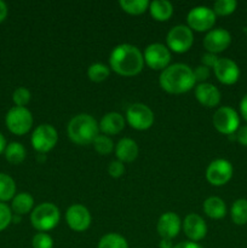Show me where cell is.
Returning a JSON list of instances; mask_svg holds the SVG:
<instances>
[{"mask_svg":"<svg viewBox=\"0 0 247 248\" xmlns=\"http://www.w3.org/2000/svg\"><path fill=\"white\" fill-rule=\"evenodd\" d=\"M111 69L123 77L139 74L144 65V57L139 48L131 44H120L111 51L109 57Z\"/></svg>","mask_w":247,"mask_h":248,"instance_id":"6da1fadb","label":"cell"},{"mask_svg":"<svg viewBox=\"0 0 247 248\" xmlns=\"http://www.w3.org/2000/svg\"><path fill=\"white\" fill-rule=\"evenodd\" d=\"M160 86L169 93L179 94L188 92L195 85L194 72L184 63L170 64L161 72L159 78Z\"/></svg>","mask_w":247,"mask_h":248,"instance_id":"7a4b0ae2","label":"cell"},{"mask_svg":"<svg viewBox=\"0 0 247 248\" xmlns=\"http://www.w3.org/2000/svg\"><path fill=\"white\" fill-rule=\"evenodd\" d=\"M68 136L75 144L87 145L93 143L99 135L98 123L90 114L75 115L68 124Z\"/></svg>","mask_w":247,"mask_h":248,"instance_id":"3957f363","label":"cell"},{"mask_svg":"<svg viewBox=\"0 0 247 248\" xmlns=\"http://www.w3.org/2000/svg\"><path fill=\"white\" fill-rule=\"evenodd\" d=\"M61 218L60 210L51 202H43L34 207L31 213V225L38 232H46L52 230L58 224Z\"/></svg>","mask_w":247,"mask_h":248,"instance_id":"277c9868","label":"cell"},{"mask_svg":"<svg viewBox=\"0 0 247 248\" xmlns=\"http://www.w3.org/2000/svg\"><path fill=\"white\" fill-rule=\"evenodd\" d=\"M7 130L16 136H23L33 126V115L26 107H12L5 116Z\"/></svg>","mask_w":247,"mask_h":248,"instance_id":"5b68a950","label":"cell"},{"mask_svg":"<svg viewBox=\"0 0 247 248\" xmlns=\"http://www.w3.org/2000/svg\"><path fill=\"white\" fill-rule=\"evenodd\" d=\"M213 126L223 135H234L240 127L239 114L230 107H220L216 110L212 118Z\"/></svg>","mask_w":247,"mask_h":248,"instance_id":"8992f818","label":"cell"},{"mask_svg":"<svg viewBox=\"0 0 247 248\" xmlns=\"http://www.w3.org/2000/svg\"><path fill=\"white\" fill-rule=\"evenodd\" d=\"M31 140L34 150L40 154H45L52 150L57 144L58 133L50 124H41L34 130Z\"/></svg>","mask_w":247,"mask_h":248,"instance_id":"52a82bcc","label":"cell"},{"mask_svg":"<svg viewBox=\"0 0 247 248\" xmlns=\"http://www.w3.org/2000/svg\"><path fill=\"white\" fill-rule=\"evenodd\" d=\"M126 120L128 125L138 131L148 130L154 124V113L143 103H133L126 110Z\"/></svg>","mask_w":247,"mask_h":248,"instance_id":"ba28073f","label":"cell"},{"mask_svg":"<svg viewBox=\"0 0 247 248\" xmlns=\"http://www.w3.org/2000/svg\"><path fill=\"white\" fill-rule=\"evenodd\" d=\"M166 41L169 50L177 53L186 52L194 43L193 31L188 26H183V24L174 26L167 33Z\"/></svg>","mask_w":247,"mask_h":248,"instance_id":"9c48e42d","label":"cell"},{"mask_svg":"<svg viewBox=\"0 0 247 248\" xmlns=\"http://www.w3.org/2000/svg\"><path fill=\"white\" fill-rule=\"evenodd\" d=\"M232 162L225 159H216L206 169V179L215 186H222L232 179Z\"/></svg>","mask_w":247,"mask_h":248,"instance_id":"30bf717a","label":"cell"},{"mask_svg":"<svg viewBox=\"0 0 247 248\" xmlns=\"http://www.w3.org/2000/svg\"><path fill=\"white\" fill-rule=\"evenodd\" d=\"M186 22L191 31H207L215 26L216 14L207 6H196L188 12Z\"/></svg>","mask_w":247,"mask_h":248,"instance_id":"8fae6325","label":"cell"},{"mask_svg":"<svg viewBox=\"0 0 247 248\" xmlns=\"http://www.w3.org/2000/svg\"><path fill=\"white\" fill-rule=\"evenodd\" d=\"M144 62L154 70H164L171 62V52L169 47L160 43L150 44L144 50Z\"/></svg>","mask_w":247,"mask_h":248,"instance_id":"7c38bea8","label":"cell"},{"mask_svg":"<svg viewBox=\"0 0 247 248\" xmlns=\"http://www.w3.org/2000/svg\"><path fill=\"white\" fill-rule=\"evenodd\" d=\"M65 220L68 227L74 232H85L91 224V213L85 206L75 203L67 210Z\"/></svg>","mask_w":247,"mask_h":248,"instance_id":"4fadbf2b","label":"cell"},{"mask_svg":"<svg viewBox=\"0 0 247 248\" xmlns=\"http://www.w3.org/2000/svg\"><path fill=\"white\" fill-rule=\"evenodd\" d=\"M230 44H232V35L224 28L212 29L203 38V46L207 52L215 53V55L227 50Z\"/></svg>","mask_w":247,"mask_h":248,"instance_id":"5bb4252c","label":"cell"},{"mask_svg":"<svg viewBox=\"0 0 247 248\" xmlns=\"http://www.w3.org/2000/svg\"><path fill=\"white\" fill-rule=\"evenodd\" d=\"M216 78L224 85H234L240 78V68L230 58H219L213 67Z\"/></svg>","mask_w":247,"mask_h":248,"instance_id":"9a60e30c","label":"cell"},{"mask_svg":"<svg viewBox=\"0 0 247 248\" xmlns=\"http://www.w3.org/2000/svg\"><path fill=\"white\" fill-rule=\"evenodd\" d=\"M183 232L190 241L196 242L202 240L207 234V225L203 218L196 213H190L184 218Z\"/></svg>","mask_w":247,"mask_h":248,"instance_id":"2e32d148","label":"cell"},{"mask_svg":"<svg viewBox=\"0 0 247 248\" xmlns=\"http://www.w3.org/2000/svg\"><path fill=\"white\" fill-rule=\"evenodd\" d=\"M182 222L181 218L174 212H166L159 218L157 220V232L161 236V239L172 240L178 236L181 232Z\"/></svg>","mask_w":247,"mask_h":248,"instance_id":"e0dca14e","label":"cell"},{"mask_svg":"<svg viewBox=\"0 0 247 248\" xmlns=\"http://www.w3.org/2000/svg\"><path fill=\"white\" fill-rule=\"evenodd\" d=\"M195 97L202 106L213 108L220 102V91L210 82H201L195 87Z\"/></svg>","mask_w":247,"mask_h":248,"instance_id":"ac0fdd59","label":"cell"},{"mask_svg":"<svg viewBox=\"0 0 247 248\" xmlns=\"http://www.w3.org/2000/svg\"><path fill=\"white\" fill-rule=\"evenodd\" d=\"M98 126L99 131H102L103 135H118L125 127V119L120 113L110 111L101 119Z\"/></svg>","mask_w":247,"mask_h":248,"instance_id":"d6986e66","label":"cell"},{"mask_svg":"<svg viewBox=\"0 0 247 248\" xmlns=\"http://www.w3.org/2000/svg\"><path fill=\"white\" fill-rule=\"evenodd\" d=\"M115 155L119 161L132 162L138 156V145L131 138H123L115 145Z\"/></svg>","mask_w":247,"mask_h":248,"instance_id":"ffe728a7","label":"cell"},{"mask_svg":"<svg viewBox=\"0 0 247 248\" xmlns=\"http://www.w3.org/2000/svg\"><path fill=\"white\" fill-rule=\"evenodd\" d=\"M203 212L212 219H222L227 215V205L218 196H211L203 202Z\"/></svg>","mask_w":247,"mask_h":248,"instance_id":"44dd1931","label":"cell"},{"mask_svg":"<svg viewBox=\"0 0 247 248\" xmlns=\"http://www.w3.org/2000/svg\"><path fill=\"white\" fill-rule=\"evenodd\" d=\"M11 210L15 215L23 216L34 210V199L29 193H19L12 199Z\"/></svg>","mask_w":247,"mask_h":248,"instance_id":"7402d4cb","label":"cell"},{"mask_svg":"<svg viewBox=\"0 0 247 248\" xmlns=\"http://www.w3.org/2000/svg\"><path fill=\"white\" fill-rule=\"evenodd\" d=\"M150 15L156 21H167L173 14V6L169 0H154L149 5Z\"/></svg>","mask_w":247,"mask_h":248,"instance_id":"603a6c76","label":"cell"},{"mask_svg":"<svg viewBox=\"0 0 247 248\" xmlns=\"http://www.w3.org/2000/svg\"><path fill=\"white\" fill-rule=\"evenodd\" d=\"M5 157L11 165H19L26 159V148L18 142H11L5 148Z\"/></svg>","mask_w":247,"mask_h":248,"instance_id":"cb8c5ba5","label":"cell"},{"mask_svg":"<svg viewBox=\"0 0 247 248\" xmlns=\"http://www.w3.org/2000/svg\"><path fill=\"white\" fill-rule=\"evenodd\" d=\"M16 195V183L9 174L0 172V202L12 200Z\"/></svg>","mask_w":247,"mask_h":248,"instance_id":"d4e9b609","label":"cell"},{"mask_svg":"<svg viewBox=\"0 0 247 248\" xmlns=\"http://www.w3.org/2000/svg\"><path fill=\"white\" fill-rule=\"evenodd\" d=\"M232 222L236 225L247 224V200L246 199H237L234 201L230 210Z\"/></svg>","mask_w":247,"mask_h":248,"instance_id":"484cf974","label":"cell"},{"mask_svg":"<svg viewBox=\"0 0 247 248\" xmlns=\"http://www.w3.org/2000/svg\"><path fill=\"white\" fill-rule=\"evenodd\" d=\"M119 5L127 14L140 15L149 9L150 2L148 0H120Z\"/></svg>","mask_w":247,"mask_h":248,"instance_id":"4316f807","label":"cell"},{"mask_svg":"<svg viewBox=\"0 0 247 248\" xmlns=\"http://www.w3.org/2000/svg\"><path fill=\"white\" fill-rule=\"evenodd\" d=\"M98 248H128V244L124 236L116 232H109L101 237Z\"/></svg>","mask_w":247,"mask_h":248,"instance_id":"83f0119b","label":"cell"},{"mask_svg":"<svg viewBox=\"0 0 247 248\" xmlns=\"http://www.w3.org/2000/svg\"><path fill=\"white\" fill-rule=\"evenodd\" d=\"M110 74V70L103 63H93L87 69V77L93 82H102Z\"/></svg>","mask_w":247,"mask_h":248,"instance_id":"f1b7e54d","label":"cell"},{"mask_svg":"<svg viewBox=\"0 0 247 248\" xmlns=\"http://www.w3.org/2000/svg\"><path fill=\"white\" fill-rule=\"evenodd\" d=\"M93 148L98 154L101 155H108L114 150V143L108 136L106 135H98L96 140H93Z\"/></svg>","mask_w":247,"mask_h":248,"instance_id":"f546056e","label":"cell"},{"mask_svg":"<svg viewBox=\"0 0 247 248\" xmlns=\"http://www.w3.org/2000/svg\"><path fill=\"white\" fill-rule=\"evenodd\" d=\"M237 2L235 0H217L213 5V12L216 16H228L236 10Z\"/></svg>","mask_w":247,"mask_h":248,"instance_id":"4dcf8cb0","label":"cell"},{"mask_svg":"<svg viewBox=\"0 0 247 248\" xmlns=\"http://www.w3.org/2000/svg\"><path fill=\"white\" fill-rule=\"evenodd\" d=\"M31 91L26 87H17L12 93V101L16 107H26L31 102Z\"/></svg>","mask_w":247,"mask_h":248,"instance_id":"1f68e13d","label":"cell"},{"mask_svg":"<svg viewBox=\"0 0 247 248\" xmlns=\"http://www.w3.org/2000/svg\"><path fill=\"white\" fill-rule=\"evenodd\" d=\"M33 248H53V240L46 232H38L31 240Z\"/></svg>","mask_w":247,"mask_h":248,"instance_id":"d6a6232c","label":"cell"},{"mask_svg":"<svg viewBox=\"0 0 247 248\" xmlns=\"http://www.w3.org/2000/svg\"><path fill=\"white\" fill-rule=\"evenodd\" d=\"M12 211L6 203L0 202V232L6 229L12 222Z\"/></svg>","mask_w":247,"mask_h":248,"instance_id":"836d02e7","label":"cell"},{"mask_svg":"<svg viewBox=\"0 0 247 248\" xmlns=\"http://www.w3.org/2000/svg\"><path fill=\"white\" fill-rule=\"evenodd\" d=\"M108 172L113 178H119V177L123 176L125 173V166H124V162L115 160V161H111L109 164Z\"/></svg>","mask_w":247,"mask_h":248,"instance_id":"e575fe53","label":"cell"},{"mask_svg":"<svg viewBox=\"0 0 247 248\" xmlns=\"http://www.w3.org/2000/svg\"><path fill=\"white\" fill-rule=\"evenodd\" d=\"M194 72V78H195V81H199L201 84V82H205L206 80L208 79V77H210V68L205 67V65H199V67H196L195 69L193 70Z\"/></svg>","mask_w":247,"mask_h":248,"instance_id":"d590c367","label":"cell"},{"mask_svg":"<svg viewBox=\"0 0 247 248\" xmlns=\"http://www.w3.org/2000/svg\"><path fill=\"white\" fill-rule=\"evenodd\" d=\"M219 58L217 57V55L215 53H211V52H206L203 53L202 57H201V62H202V65L207 68H213L216 65V63L218 62Z\"/></svg>","mask_w":247,"mask_h":248,"instance_id":"8d00e7d4","label":"cell"},{"mask_svg":"<svg viewBox=\"0 0 247 248\" xmlns=\"http://www.w3.org/2000/svg\"><path fill=\"white\" fill-rule=\"evenodd\" d=\"M236 140L244 147H247V126H241L236 131Z\"/></svg>","mask_w":247,"mask_h":248,"instance_id":"74e56055","label":"cell"},{"mask_svg":"<svg viewBox=\"0 0 247 248\" xmlns=\"http://www.w3.org/2000/svg\"><path fill=\"white\" fill-rule=\"evenodd\" d=\"M240 113H241L242 118L247 123V94H245L241 101H240Z\"/></svg>","mask_w":247,"mask_h":248,"instance_id":"f35d334b","label":"cell"},{"mask_svg":"<svg viewBox=\"0 0 247 248\" xmlns=\"http://www.w3.org/2000/svg\"><path fill=\"white\" fill-rule=\"evenodd\" d=\"M173 248H202V247H201L200 245L196 244V242L184 241V242H181V244L176 245Z\"/></svg>","mask_w":247,"mask_h":248,"instance_id":"ab89813d","label":"cell"},{"mask_svg":"<svg viewBox=\"0 0 247 248\" xmlns=\"http://www.w3.org/2000/svg\"><path fill=\"white\" fill-rule=\"evenodd\" d=\"M7 17V5L0 0V23L5 21Z\"/></svg>","mask_w":247,"mask_h":248,"instance_id":"60d3db41","label":"cell"},{"mask_svg":"<svg viewBox=\"0 0 247 248\" xmlns=\"http://www.w3.org/2000/svg\"><path fill=\"white\" fill-rule=\"evenodd\" d=\"M160 248H173L174 246L172 245V240H167V239H161L159 244Z\"/></svg>","mask_w":247,"mask_h":248,"instance_id":"b9f144b4","label":"cell"},{"mask_svg":"<svg viewBox=\"0 0 247 248\" xmlns=\"http://www.w3.org/2000/svg\"><path fill=\"white\" fill-rule=\"evenodd\" d=\"M6 140H5V137L2 136V133L0 132V154L1 153L5 152V148H6Z\"/></svg>","mask_w":247,"mask_h":248,"instance_id":"7bdbcfd3","label":"cell"}]
</instances>
